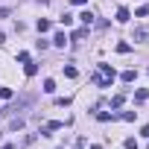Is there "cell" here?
Returning a JSON list of instances; mask_svg holds the SVG:
<instances>
[{
	"mask_svg": "<svg viewBox=\"0 0 149 149\" xmlns=\"http://www.w3.org/2000/svg\"><path fill=\"white\" fill-rule=\"evenodd\" d=\"M114 67L111 64H100V73L94 76V85H100V88H111V82H114Z\"/></svg>",
	"mask_w": 149,
	"mask_h": 149,
	"instance_id": "1",
	"label": "cell"
},
{
	"mask_svg": "<svg viewBox=\"0 0 149 149\" xmlns=\"http://www.w3.org/2000/svg\"><path fill=\"white\" fill-rule=\"evenodd\" d=\"M88 35V26H82V29H73V35H70V41H82Z\"/></svg>",
	"mask_w": 149,
	"mask_h": 149,
	"instance_id": "2",
	"label": "cell"
},
{
	"mask_svg": "<svg viewBox=\"0 0 149 149\" xmlns=\"http://www.w3.org/2000/svg\"><path fill=\"white\" fill-rule=\"evenodd\" d=\"M94 18H97L94 12H82V15H79V21H82L85 26H91V24H94Z\"/></svg>",
	"mask_w": 149,
	"mask_h": 149,
	"instance_id": "3",
	"label": "cell"
},
{
	"mask_svg": "<svg viewBox=\"0 0 149 149\" xmlns=\"http://www.w3.org/2000/svg\"><path fill=\"white\" fill-rule=\"evenodd\" d=\"M53 44H56V47H64V44H67V35H64V32H56V35H53Z\"/></svg>",
	"mask_w": 149,
	"mask_h": 149,
	"instance_id": "4",
	"label": "cell"
},
{
	"mask_svg": "<svg viewBox=\"0 0 149 149\" xmlns=\"http://www.w3.org/2000/svg\"><path fill=\"white\" fill-rule=\"evenodd\" d=\"M64 76H67V79H76V76H79V70L73 67V64H64Z\"/></svg>",
	"mask_w": 149,
	"mask_h": 149,
	"instance_id": "5",
	"label": "cell"
},
{
	"mask_svg": "<svg viewBox=\"0 0 149 149\" xmlns=\"http://www.w3.org/2000/svg\"><path fill=\"white\" fill-rule=\"evenodd\" d=\"M35 26H38V32H50V21H47V18H38Z\"/></svg>",
	"mask_w": 149,
	"mask_h": 149,
	"instance_id": "6",
	"label": "cell"
},
{
	"mask_svg": "<svg viewBox=\"0 0 149 149\" xmlns=\"http://www.w3.org/2000/svg\"><path fill=\"white\" fill-rule=\"evenodd\" d=\"M137 79V70H123V82H134Z\"/></svg>",
	"mask_w": 149,
	"mask_h": 149,
	"instance_id": "7",
	"label": "cell"
},
{
	"mask_svg": "<svg viewBox=\"0 0 149 149\" xmlns=\"http://www.w3.org/2000/svg\"><path fill=\"white\" fill-rule=\"evenodd\" d=\"M129 21V9H117V24H126Z\"/></svg>",
	"mask_w": 149,
	"mask_h": 149,
	"instance_id": "8",
	"label": "cell"
},
{
	"mask_svg": "<svg viewBox=\"0 0 149 149\" xmlns=\"http://www.w3.org/2000/svg\"><path fill=\"white\" fill-rule=\"evenodd\" d=\"M12 97H15L12 88H0V100H12Z\"/></svg>",
	"mask_w": 149,
	"mask_h": 149,
	"instance_id": "9",
	"label": "cell"
},
{
	"mask_svg": "<svg viewBox=\"0 0 149 149\" xmlns=\"http://www.w3.org/2000/svg\"><path fill=\"white\" fill-rule=\"evenodd\" d=\"M56 91V82L53 79H44V94H53Z\"/></svg>",
	"mask_w": 149,
	"mask_h": 149,
	"instance_id": "10",
	"label": "cell"
},
{
	"mask_svg": "<svg viewBox=\"0 0 149 149\" xmlns=\"http://www.w3.org/2000/svg\"><path fill=\"white\" fill-rule=\"evenodd\" d=\"M123 102H126V94H117V97H114V100H111V105H114V108H120V105H123Z\"/></svg>",
	"mask_w": 149,
	"mask_h": 149,
	"instance_id": "11",
	"label": "cell"
},
{
	"mask_svg": "<svg viewBox=\"0 0 149 149\" xmlns=\"http://www.w3.org/2000/svg\"><path fill=\"white\" fill-rule=\"evenodd\" d=\"M97 120H100V123H108V120H114V114H108V111H100V114H97Z\"/></svg>",
	"mask_w": 149,
	"mask_h": 149,
	"instance_id": "12",
	"label": "cell"
},
{
	"mask_svg": "<svg viewBox=\"0 0 149 149\" xmlns=\"http://www.w3.org/2000/svg\"><path fill=\"white\" fill-rule=\"evenodd\" d=\"M24 70H26V76H35V73H38V64H29V61H26Z\"/></svg>",
	"mask_w": 149,
	"mask_h": 149,
	"instance_id": "13",
	"label": "cell"
},
{
	"mask_svg": "<svg viewBox=\"0 0 149 149\" xmlns=\"http://www.w3.org/2000/svg\"><path fill=\"white\" fill-rule=\"evenodd\" d=\"M129 50H132V44H126V41H120V44H117V53H123V56H126Z\"/></svg>",
	"mask_w": 149,
	"mask_h": 149,
	"instance_id": "14",
	"label": "cell"
},
{
	"mask_svg": "<svg viewBox=\"0 0 149 149\" xmlns=\"http://www.w3.org/2000/svg\"><path fill=\"white\" fill-rule=\"evenodd\" d=\"M120 117H123V120H126V123H132V120H134V117H137V111H123V114H120Z\"/></svg>",
	"mask_w": 149,
	"mask_h": 149,
	"instance_id": "15",
	"label": "cell"
},
{
	"mask_svg": "<svg viewBox=\"0 0 149 149\" xmlns=\"http://www.w3.org/2000/svg\"><path fill=\"white\" fill-rule=\"evenodd\" d=\"M134 100H149V91H146V88H140V91H134Z\"/></svg>",
	"mask_w": 149,
	"mask_h": 149,
	"instance_id": "16",
	"label": "cell"
},
{
	"mask_svg": "<svg viewBox=\"0 0 149 149\" xmlns=\"http://www.w3.org/2000/svg\"><path fill=\"white\" fill-rule=\"evenodd\" d=\"M134 15H137V18H146V15H149V6H137V12H134Z\"/></svg>",
	"mask_w": 149,
	"mask_h": 149,
	"instance_id": "17",
	"label": "cell"
},
{
	"mask_svg": "<svg viewBox=\"0 0 149 149\" xmlns=\"http://www.w3.org/2000/svg\"><path fill=\"white\" fill-rule=\"evenodd\" d=\"M58 21H61V24H64V26H70V24H73V15H67V12H64V15H61V18H58Z\"/></svg>",
	"mask_w": 149,
	"mask_h": 149,
	"instance_id": "18",
	"label": "cell"
},
{
	"mask_svg": "<svg viewBox=\"0 0 149 149\" xmlns=\"http://www.w3.org/2000/svg\"><path fill=\"white\" fill-rule=\"evenodd\" d=\"M134 38H137V41H146V38H149V32H146V29H137V32H134Z\"/></svg>",
	"mask_w": 149,
	"mask_h": 149,
	"instance_id": "19",
	"label": "cell"
},
{
	"mask_svg": "<svg viewBox=\"0 0 149 149\" xmlns=\"http://www.w3.org/2000/svg\"><path fill=\"white\" fill-rule=\"evenodd\" d=\"M126 149H137V140L134 137H126Z\"/></svg>",
	"mask_w": 149,
	"mask_h": 149,
	"instance_id": "20",
	"label": "cell"
},
{
	"mask_svg": "<svg viewBox=\"0 0 149 149\" xmlns=\"http://www.w3.org/2000/svg\"><path fill=\"white\" fill-rule=\"evenodd\" d=\"M73 149H85V137H79V140H76V146H73Z\"/></svg>",
	"mask_w": 149,
	"mask_h": 149,
	"instance_id": "21",
	"label": "cell"
},
{
	"mask_svg": "<svg viewBox=\"0 0 149 149\" xmlns=\"http://www.w3.org/2000/svg\"><path fill=\"white\" fill-rule=\"evenodd\" d=\"M140 134H143V137H149V126H143V129H140Z\"/></svg>",
	"mask_w": 149,
	"mask_h": 149,
	"instance_id": "22",
	"label": "cell"
},
{
	"mask_svg": "<svg viewBox=\"0 0 149 149\" xmlns=\"http://www.w3.org/2000/svg\"><path fill=\"white\" fill-rule=\"evenodd\" d=\"M73 3H76V6H82V3H88V0H73Z\"/></svg>",
	"mask_w": 149,
	"mask_h": 149,
	"instance_id": "23",
	"label": "cell"
}]
</instances>
